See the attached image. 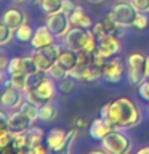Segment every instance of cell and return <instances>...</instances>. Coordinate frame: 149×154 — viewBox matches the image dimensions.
<instances>
[{
    "instance_id": "cell-47",
    "label": "cell",
    "mask_w": 149,
    "mask_h": 154,
    "mask_svg": "<svg viewBox=\"0 0 149 154\" xmlns=\"http://www.w3.org/2000/svg\"><path fill=\"white\" fill-rule=\"evenodd\" d=\"M26 2H31V3H37V2H40V0H26Z\"/></svg>"
},
{
    "instance_id": "cell-18",
    "label": "cell",
    "mask_w": 149,
    "mask_h": 154,
    "mask_svg": "<svg viewBox=\"0 0 149 154\" xmlns=\"http://www.w3.org/2000/svg\"><path fill=\"white\" fill-rule=\"evenodd\" d=\"M69 18H71L72 26H79V27H85V29H91V27H93V21H91V18L84 11V8L79 7V5H77L75 10L69 14Z\"/></svg>"
},
{
    "instance_id": "cell-37",
    "label": "cell",
    "mask_w": 149,
    "mask_h": 154,
    "mask_svg": "<svg viewBox=\"0 0 149 154\" xmlns=\"http://www.w3.org/2000/svg\"><path fill=\"white\" fill-rule=\"evenodd\" d=\"M72 124H74V127L79 128V130H84V128H88V127H90L88 120H87L85 117H82V116H77V117H74Z\"/></svg>"
},
{
    "instance_id": "cell-11",
    "label": "cell",
    "mask_w": 149,
    "mask_h": 154,
    "mask_svg": "<svg viewBox=\"0 0 149 154\" xmlns=\"http://www.w3.org/2000/svg\"><path fill=\"white\" fill-rule=\"evenodd\" d=\"M32 124H34V120L26 112H23L21 109H14L8 114V128L13 133L27 132L32 127Z\"/></svg>"
},
{
    "instance_id": "cell-31",
    "label": "cell",
    "mask_w": 149,
    "mask_h": 154,
    "mask_svg": "<svg viewBox=\"0 0 149 154\" xmlns=\"http://www.w3.org/2000/svg\"><path fill=\"white\" fill-rule=\"evenodd\" d=\"M59 90L62 93H72L75 90V79L72 75H66L59 80Z\"/></svg>"
},
{
    "instance_id": "cell-21",
    "label": "cell",
    "mask_w": 149,
    "mask_h": 154,
    "mask_svg": "<svg viewBox=\"0 0 149 154\" xmlns=\"http://www.w3.org/2000/svg\"><path fill=\"white\" fill-rule=\"evenodd\" d=\"M11 149L16 152H31V146L27 141V133L21 132V133H13V144Z\"/></svg>"
},
{
    "instance_id": "cell-10",
    "label": "cell",
    "mask_w": 149,
    "mask_h": 154,
    "mask_svg": "<svg viewBox=\"0 0 149 154\" xmlns=\"http://www.w3.org/2000/svg\"><path fill=\"white\" fill-rule=\"evenodd\" d=\"M69 75H72L75 80L80 82H95L99 77H103V69L99 66H96L95 63H90L87 66H75L69 72Z\"/></svg>"
},
{
    "instance_id": "cell-7",
    "label": "cell",
    "mask_w": 149,
    "mask_h": 154,
    "mask_svg": "<svg viewBox=\"0 0 149 154\" xmlns=\"http://www.w3.org/2000/svg\"><path fill=\"white\" fill-rule=\"evenodd\" d=\"M91 35V29L79 27V26H72L69 29V32L62 37V45L69 50L74 51H82L88 42V38Z\"/></svg>"
},
{
    "instance_id": "cell-43",
    "label": "cell",
    "mask_w": 149,
    "mask_h": 154,
    "mask_svg": "<svg viewBox=\"0 0 149 154\" xmlns=\"http://www.w3.org/2000/svg\"><path fill=\"white\" fill-rule=\"evenodd\" d=\"M138 154H149V146H144L141 149H138Z\"/></svg>"
},
{
    "instance_id": "cell-40",
    "label": "cell",
    "mask_w": 149,
    "mask_h": 154,
    "mask_svg": "<svg viewBox=\"0 0 149 154\" xmlns=\"http://www.w3.org/2000/svg\"><path fill=\"white\" fill-rule=\"evenodd\" d=\"M48 151H50V149H48V146H43V143L37 144V146H34L31 149V152H35V154H47Z\"/></svg>"
},
{
    "instance_id": "cell-33",
    "label": "cell",
    "mask_w": 149,
    "mask_h": 154,
    "mask_svg": "<svg viewBox=\"0 0 149 154\" xmlns=\"http://www.w3.org/2000/svg\"><path fill=\"white\" fill-rule=\"evenodd\" d=\"M104 24H106V29H108L109 34H115V35H119L120 31H122L123 27H120L117 23H115V19L111 16V14H108V16L104 18Z\"/></svg>"
},
{
    "instance_id": "cell-14",
    "label": "cell",
    "mask_w": 149,
    "mask_h": 154,
    "mask_svg": "<svg viewBox=\"0 0 149 154\" xmlns=\"http://www.w3.org/2000/svg\"><path fill=\"white\" fill-rule=\"evenodd\" d=\"M123 77V63L119 58H111L103 67V79H106L111 84H117Z\"/></svg>"
},
{
    "instance_id": "cell-20",
    "label": "cell",
    "mask_w": 149,
    "mask_h": 154,
    "mask_svg": "<svg viewBox=\"0 0 149 154\" xmlns=\"http://www.w3.org/2000/svg\"><path fill=\"white\" fill-rule=\"evenodd\" d=\"M58 63H59L62 67H66V69L71 72V71L75 67V64H77V51L69 50V48L62 50L61 55H59V58H58Z\"/></svg>"
},
{
    "instance_id": "cell-35",
    "label": "cell",
    "mask_w": 149,
    "mask_h": 154,
    "mask_svg": "<svg viewBox=\"0 0 149 154\" xmlns=\"http://www.w3.org/2000/svg\"><path fill=\"white\" fill-rule=\"evenodd\" d=\"M91 31H93V34H95V37L98 38H103V37H106L108 35V29H106V24H104V21H101V23H96V24H93V27H91Z\"/></svg>"
},
{
    "instance_id": "cell-23",
    "label": "cell",
    "mask_w": 149,
    "mask_h": 154,
    "mask_svg": "<svg viewBox=\"0 0 149 154\" xmlns=\"http://www.w3.org/2000/svg\"><path fill=\"white\" fill-rule=\"evenodd\" d=\"M26 133H27V141H29L31 149L34 146H37V144L43 143V137H45V133H43V130L40 127H31Z\"/></svg>"
},
{
    "instance_id": "cell-16",
    "label": "cell",
    "mask_w": 149,
    "mask_h": 154,
    "mask_svg": "<svg viewBox=\"0 0 149 154\" xmlns=\"http://www.w3.org/2000/svg\"><path fill=\"white\" fill-rule=\"evenodd\" d=\"M114 128V125L109 122L108 119H103L99 116L98 119H95L93 122L90 124V127H88V133H90V137L93 138V140H98V141H101L106 135L111 133Z\"/></svg>"
},
{
    "instance_id": "cell-39",
    "label": "cell",
    "mask_w": 149,
    "mask_h": 154,
    "mask_svg": "<svg viewBox=\"0 0 149 154\" xmlns=\"http://www.w3.org/2000/svg\"><path fill=\"white\" fill-rule=\"evenodd\" d=\"M7 128H8V114H5L3 111H0V133Z\"/></svg>"
},
{
    "instance_id": "cell-29",
    "label": "cell",
    "mask_w": 149,
    "mask_h": 154,
    "mask_svg": "<svg viewBox=\"0 0 149 154\" xmlns=\"http://www.w3.org/2000/svg\"><path fill=\"white\" fill-rule=\"evenodd\" d=\"M13 144V132L10 128L0 133V151H8Z\"/></svg>"
},
{
    "instance_id": "cell-38",
    "label": "cell",
    "mask_w": 149,
    "mask_h": 154,
    "mask_svg": "<svg viewBox=\"0 0 149 154\" xmlns=\"http://www.w3.org/2000/svg\"><path fill=\"white\" fill-rule=\"evenodd\" d=\"M75 7H77V5L72 2V0H62V7H61V10H62L64 13L71 14V13L75 10Z\"/></svg>"
},
{
    "instance_id": "cell-46",
    "label": "cell",
    "mask_w": 149,
    "mask_h": 154,
    "mask_svg": "<svg viewBox=\"0 0 149 154\" xmlns=\"http://www.w3.org/2000/svg\"><path fill=\"white\" fill-rule=\"evenodd\" d=\"M11 2H14V3H21V2H26V0H11Z\"/></svg>"
},
{
    "instance_id": "cell-36",
    "label": "cell",
    "mask_w": 149,
    "mask_h": 154,
    "mask_svg": "<svg viewBox=\"0 0 149 154\" xmlns=\"http://www.w3.org/2000/svg\"><path fill=\"white\" fill-rule=\"evenodd\" d=\"M128 2L133 5V8L136 11L149 13V0H128Z\"/></svg>"
},
{
    "instance_id": "cell-13",
    "label": "cell",
    "mask_w": 149,
    "mask_h": 154,
    "mask_svg": "<svg viewBox=\"0 0 149 154\" xmlns=\"http://www.w3.org/2000/svg\"><path fill=\"white\" fill-rule=\"evenodd\" d=\"M67 135L69 132L62 128H51L47 135V146L51 152H59L67 148Z\"/></svg>"
},
{
    "instance_id": "cell-1",
    "label": "cell",
    "mask_w": 149,
    "mask_h": 154,
    "mask_svg": "<svg viewBox=\"0 0 149 154\" xmlns=\"http://www.w3.org/2000/svg\"><path fill=\"white\" fill-rule=\"evenodd\" d=\"M108 120L117 130L133 128L141 122V111L130 98H117L109 103Z\"/></svg>"
},
{
    "instance_id": "cell-17",
    "label": "cell",
    "mask_w": 149,
    "mask_h": 154,
    "mask_svg": "<svg viewBox=\"0 0 149 154\" xmlns=\"http://www.w3.org/2000/svg\"><path fill=\"white\" fill-rule=\"evenodd\" d=\"M26 21H27L26 13H24L23 10H19V8H8V10H5L3 14H2V23L10 26L13 31H16V29Z\"/></svg>"
},
{
    "instance_id": "cell-25",
    "label": "cell",
    "mask_w": 149,
    "mask_h": 154,
    "mask_svg": "<svg viewBox=\"0 0 149 154\" xmlns=\"http://www.w3.org/2000/svg\"><path fill=\"white\" fill-rule=\"evenodd\" d=\"M21 72H24V60L19 56L11 58L8 63V67H7V74L14 75V74H21ZM24 74H26V72H24Z\"/></svg>"
},
{
    "instance_id": "cell-32",
    "label": "cell",
    "mask_w": 149,
    "mask_h": 154,
    "mask_svg": "<svg viewBox=\"0 0 149 154\" xmlns=\"http://www.w3.org/2000/svg\"><path fill=\"white\" fill-rule=\"evenodd\" d=\"M147 26H149L147 13L138 11L136 18H135V21H133V27H135V29H138V31H144V29H147Z\"/></svg>"
},
{
    "instance_id": "cell-12",
    "label": "cell",
    "mask_w": 149,
    "mask_h": 154,
    "mask_svg": "<svg viewBox=\"0 0 149 154\" xmlns=\"http://www.w3.org/2000/svg\"><path fill=\"white\" fill-rule=\"evenodd\" d=\"M96 50H98L101 55H104L106 58H109V60L114 58L117 53H120V50H122V43L119 40V35H115V34H108L106 37L99 38Z\"/></svg>"
},
{
    "instance_id": "cell-2",
    "label": "cell",
    "mask_w": 149,
    "mask_h": 154,
    "mask_svg": "<svg viewBox=\"0 0 149 154\" xmlns=\"http://www.w3.org/2000/svg\"><path fill=\"white\" fill-rule=\"evenodd\" d=\"M101 148L109 154H128L132 151V141L125 133L115 128L101 140Z\"/></svg>"
},
{
    "instance_id": "cell-34",
    "label": "cell",
    "mask_w": 149,
    "mask_h": 154,
    "mask_svg": "<svg viewBox=\"0 0 149 154\" xmlns=\"http://www.w3.org/2000/svg\"><path fill=\"white\" fill-rule=\"evenodd\" d=\"M138 95L141 100L149 103V77H146V79L138 85Z\"/></svg>"
},
{
    "instance_id": "cell-22",
    "label": "cell",
    "mask_w": 149,
    "mask_h": 154,
    "mask_svg": "<svg viewBox=\"0 0 149 154\" xmlns=\"http://www.w3.org/2000/svg\"><path fill=\"white\" fill-rule=\"evenodd\" d=\"M47 74H48V72H45V71H35V72H32V74H29L27 75V82H26V90H24V91L35 90L37 87L47 79Z\"/></svg>"
},
{
    "instance_id": "cell-8",
    "label": "cell",
    "mask_w": 149,
    "mask_h": 154,
    "mask_svg": "<svg viewBox=\"0 0 149 154\" xmlns=\"http://www.w3.org/2000/svg\"><path fill=\"white\" fill-rule=\"evenodd\" d=\"M45 24L48 26V29L55 34L56 38H62L67 32H69V29L72 27L69 14L64 13L62 10L55 11L51 14H47V23Z\"/></svg>"
},
{
    "instance_id": "cell-44",
    "label": "cell",
    "mask_w": 149,
    "mask_h": 154,
    "mask_svg": "<svg viewBox=\"0 0 149 154\" xmlns=\"http://www.w3.org/2000/svg\"><path fill=\"white\" fill-rule=\"evenodd\" d=\"M146 77H149V55L146 56Z\"/></svg>"
},
{
    "instance_id": "cell-19",
    "label": "cell",
    "mask_w": 149,
    "mask_h": 154,
    "mask_svg": "<svg viewBox=\"0 0 149 154\" xmlns=\"http://www.w3.org/2000/svg\"><path fill=\"white\" fill-rule=\"evenodd\" d=\"M56 117H58V108L55 104H51V101L38 106V120H42V122H51Z\"/></svg>"
},
{
    "instance_id": "cell-45",
    "label": "cell",
    "mask_w": 149,
    "mask_h": 154,
    "mask_svg": "<svg viewBox=\"0 0 149 154\" xmlns=\"http://www.w3.org/2000/svg\"><path fill=\"white\" fill-rule=\"evenodd\" d=\"M90 3H101V2H104V0H88Z\"/></svg>"
},
{
    "instance_id": "cell-5",
    "label": "cell",
    "mask_w": 149,
    "mask_h": 154,
    "mask_svg": "<svg viewBox=\"0 0 149 154\" xmlns=\"http://www.w3.org/2000/svg\"><path fill=\"white\" fill-rule=\"evenodd\" d=\"M61 51H62L61 45H58V43H51V45H48V47H43V48H37V50H34L32 58L35 60L38 69L48 72V69H50V67L58 61V58H59Z\"/></svg>"
},
{
    "instance_id": "cell-24",
    "label": "cell",
    "mask_w": 149,
    "mask_h": 154,
    "mask_svg": "<svg viewBox=\"0 0 149 154\" xmlns=\"http://www.w3.org/2000/svg\"><path fill=\"white\" fill-rule=\"evenodd\" d=\"M32 35H34V29L27 24V21L24 24H21V26L14 31V37H16L19 42H31Z\"/></svg>"
},
{
    "instance_id": "cell-15",
    "label": "cell",
    "mask_w": 149,
    "mask_h": 154,
    "mask_svg": "<svg viewBox=\"0 0 149 154\" xmlns=\"http://www.w3.org/2000/svg\"><path fill=\"white\" fill-rule=\"evenodd\" d=\"M55 40H56L55 34H53L45 24V26H40V27H37L35 31H34L31 45H32L34 50H37V48H43V47L51 45V43H55Z\"/></svg>"
},
{
    "instance_id": "cell-30",
    "label": "cell",
    "mask_w": 149,
    "mask_h": 154,
    "mask_svg": "<svg viewBox=\"0 0 149 154\" xmlns=\"http://www.w3.org/2000/svg\"><path fill=\"white\" fill-rule=\"evenodd\" d=\"M10 77V84H11V87H16V88L19 90H26V82H27V74H24V72H21V74H14V75H8Z\"/></svg>"
},
{
    "instance_id": "cell-48",
    "label": "cell",
    "mask_w": 149,
    "mask_h": 154,
    "mask_svg": "<svg viewBox=\"0 0 149 154\" xmlns=\"http://www.w3.org/2000/svg\"><path fill=\"white\" fill-rule=\"evenodd\" d=\"M147 116H149V106H147Z\"/></svg>"
},
{
    "instance_id": "cell-42",
    "label": "cell",
    "mask_w": 149,
    "mask_h": 154,
    "mask_svg": "<svg viewBox=\"0 0 149 154\" xmlns=\"http://www.w3.org/2000/svg\"><path fill=\"white\" fill-rule=\"evenodd\" d=\"M5 72H7V69L0 66V84H2V82H3V79H5Z\"/></svg>"
},
{
    "instance_id": "cell-28",
    "label": "cell",
    "mask_w": 149,
    "mask_h": 154,
    "mask_svg": "<svg viewBox=\"0 0 149 154\" xmlns=\"http://www.w3.org/2000/svg\"><path fill=\"white\" fill-rule=\"evenodd\" d=\"M48 75L51 77V79H55V80H61V79H64L66 75H69V71L66 69V67H62L59 63H55L50 69H48Z\"/></svg>"
},
{
    "instance_id": "cell-26",
    "label": "cell",
    "mask_w": 149,
    "mask_h": 154,
    "mask_svg": "<svg viewBox=\"0 0 149 154\" xmlns=\"http://www.w3.org/2000/svg\"><path fill=\"white\" fill-rule=\"evenodd\" d=\"M40 8L45 14H51L55 11H59L62 7V0H40Z\"/></svg>"
},
{
    "instance_id": "cell-6",
    "label": "cell",
    "mask_w": 149,
    "mask_h": 154,
    "mask_svg": "<svg viewBox=\"0 0 149 154\" xmlns=\"http://www.w3.org/2000/svg\"><path fill=\"white\" fill-rule=\"evenodd\" d=\"M109 14L115 19V23L120 27H133V21L136 18L138 11L133 8V5L128 0H119L112 7Z\"/></svg>"
},
{
    "instance_id": "cell-27",
    "label": "cell",
    "mask_w": 149,
    "mask_h": 154,
    "mask_svg": "<svg viewBox=\"0 0 149 154\" xmlns=\"http://www.w3.org/2000/svg\"><path fill=\"white\" fill-rule=\"evenodd\" d=\"M13 37H14V31L10 26H7L5 23L0 21V47L8 45L13 40Z\"/></svg>"
},
{
    "instance_id": "cell-4",
    "label": "cell",
    "mask_w": 149,
    "mask_h": 154,
    "mask_svg": "<svg viewBox=\"0 0 149 154\" xmlns=\"http://www.w3.org/2000/svg\"><path fill=\"white\" fill-rule=\"evenodd\" d=\"M55 95H56V85H55V79H51V77H47V79L43 80L35 90H27V91H24L26 101L35 103V104H38V106L53 101Z\"/></svg>"
},
{
    "instance_id": "cell-3",
    "label": "cell",
    "mask_w": 149,
    "mask_h": 154,
    "mask_svg": "<svg viewBox=\"0 0 149 154\" xmlns=\"http://www.w3.org/2000/svg\"><path fill=\"white\" fill-rule=\"evenodd\" d=\"M127 66V77L132 85H139L146 79V56L141 53H132L125 61Z\"/></svg>"
},
{
    "instance_id": "cell-41",
    "label": "cell",
    "mask_w": 149,
    "mask_h": 154,
    "mask_svg": "<svg viewBox=\"0 0 149 154\" xmlns=\"http://www.w3.org/2000/svg\"><path fill=\"white\" fill-rule=\"evenodd\" d=\"M108 114H109V103H106L103 108H101V112H99V116L103 119H108Z\"/></svg>"
},
{
    "instance_id": "cell-9",
    "label": "cell",
    "mask_w": 149,
    "mask_h": 154,
    "mask_svg": "<svg viewBox=\"0 0 149 154\" xmlns=\"http://www.w3.org/2000/svg\"><path fill=\"white\" fill-rule=\"evenodd\" d=\"M24 101H26L24 91L16 88V87H7L5 91L0 95V106H2L3 109H7V111L19 109Z\"/></svg>"
}]
</instances>
